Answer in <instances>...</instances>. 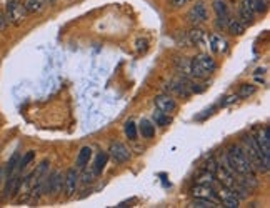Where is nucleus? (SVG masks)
<instances>
[{"mask_svg": "<svg viewBox=\"0 0 270 208\" xmlns=\"http://www.w3.org/2000/svg\"><path fill=\"white\" fill-rule=\"evenodd\" d=\"M5 19L12 25H20L27 19V10L22 0H8L5 3Z\"/></svg>", "mask_w": 270, "mask_h": 208, "instance_id": "nucleus-4", "label": "nucleus"}, {"mask_svg": "<svg viewBox=\"0 0 270 208\" xmlns=\"http://www.w3.org/2000/svg\"><path fill=\"white\" fill-rule=\"evenodd\" d=\"M154 103L155 107H157V110L163 112V114H172L177 108V103L170 95H157V97L154 98Z\"/></svg>", "mask_w": 270, "mask_h": 208, "instance_id": "nucleus-12", "label": "nucleus"}, {"mask_svg": "<svg viewBox=\"0 0 270 208\" xmlns=\"http://www.w3.org/2000/svg\"><path fill=\"white\" fill-rule=\"evenodd\" d=\"M62 187H63V177L60 171H52L42 182V192L50 197H57L62 192Z\"/></svg>", "mask_w": 270, "mask_h": 208, "instance_id": "nucleus-5", "label": "nucleus"}, {"mask_svg": "<svg viewBox=\"0 0 270 208\" xmlns=\"http://www.w3.org/2000/svg\"><path fill=\"white\" fill-rule=\"evenodd\" d=\"M252 93H255V87L254 85H242L240 90H239V97L240 98H247V97H250Z\"/></svg>", "mask_w": 270, "mask_h": 208, "instance_id": "nucleus-28", "label": "nucleus"}, {"mask_svg": "<svg viewBox=\"0 0 270 208\" xmlns=\"http://www.w3.org/2000/svg\"><path fill=\"white\" fill-rule=\"evenodd\" d=\"M239 13H240L242 24H252V22H254L255 10L252 8L250 0H242V2H240V8H239Z\"/></svg>", "mask_w": 270, "mask_h": 208, "instance_id": "nucleus-16", "label": "nucleus"}, {"mask_svg": "<svg viewBox=\"0 0 270 208\" xmlns=\"http://www.w3.org/2000/svg\"><path fill=\"white\" fill-rule=\"evenodd\" d=\"M215 175H217V178H218V182H220L223 187H227V188H233L237 185L235 182V173H232L230 170L227 168V166H222V165H218L215 166V171H214Z\"/></svg>", "mask_w": 270, "mask_h": 208, "instance_id": "nucleus-10", "label": "nucleus"}, {"mask_svg": "<svg viewBox=\"0 0 270 208\" xmlns=\"http://www.w3.org/2000/svg\"><path fill=\"white\" fill-rule=\"evenodd\" d=\"M255 143H257L259 148H260V152H262L265 164L270 165V137H269V126H264V128L259 130L257 137H255Z\"/></svg>", "mask_w": 270, "mask_h": 208, "instance_id": "nucleus-6", "label": "nucleus"}, {"mask_svg": "<svg viewBox=\"0 0 270 208\" xmlns=\"http://www.w3.org/2000/svg\"><path fill=\"white\" fill-rule=\"evenodd\" d=\"M34 158H35V152H27L25 155L19 160V168H17V170H19V171L25 170V168H27V165H29L30 162L34 160Z\"/></svg>", "mask_w": 270, "mask_h": 208, "instance_id": "nucleus-25", "label": "nucleus"}, {"mask_svg": "<svg viewBox=\"0 0 270 208\" xmlns=\"http://www.w3.org/2000/svg\"><path fill=\"white\" fill-rule=\"evenodd\" d=\"M215 207H217V202L205 200V198H194L189 203V208H215Z\"/></svg>", "mask_w": 270, "mask_h": 208, "instance_id": "nucleus-23", "label": "nucleus"}, {"mask_svg": "<svg viewBox=\"0 0 270 208\" xmlns=\"http://www.w3.org/2000/svg\"><path fill=\"white\" fill-rule=\"evenodd\" d=\"M217 69L214 58L209 55H199L190 60V75L195 79H207Z\"/></svg>", "mask_w": 270, "mask_h": 208, "instance_id": "nucleus-3", "label": "nucleus"}, {"mask_svg": "<svg viewBox=\"0 0 270 208\" xmlns=\"http://www.w3.org/2000/svg\"><path fill=\"white\" fill-rule=\"evenodd\" d=\"M197 182H199V183H204V185H214V182H215V177H214V173H212V171L205 170L204 173L200 175L199 178H197Z\"/></svg>", "mask_w": 270, "mask_h": 208, "instance_id": "nucleus-26", "label": "nucleus"}, {"mask_svg": "<svg viewBox=\"0 0 270 208\" xmlns=\"http://www.w3.org/2000/svg\"><path fill=\"white\" fill-rule=\"evenodd\" d=\"M47 170H49V160L40 162V164L37 165V168H35V170L29 175V177L25 178V183L29 185L30 188L34 187V185L40 183V182H42V180L45 178V175H47Z\"/></svg>", "mask_w": 270, "mask_h": 208, "instance_id": "nucleus-8", "label": "nucleus"}, {"mask_svg": "<svg viewBox=\"0 0 270 208\" xmlns=\"http://www.w3.org/2000/svg\"><path fill=\"white\" fill-rule=\"evenodd\" d=\"M22 3H24L27 13H39L45 7L44 0H24Z\"/></svg>", "mask_w": 270, "mask_h": 208, "instance_id": "nucleus-21", "label": "nucleus"}, {"mask_svg": "<svg viewBox=\"0 0 270 208\" xmlns=\"http://www.w3.org/2000/svg\"><path fill=\"white\" fill-rule=\"evenodd\" d=\"M5 25H7V19H5V15H3V13L0 12V30L5 29Z\"/></svg>", "mask_w": 270, "mask_h": 208, "instance_id": "nucleus-31", "label": "nucleus"}, {"mask_svg": "<svg viewBox=\"0 0 270 208\" xmlns=\"http://www.w3.org/2000/svg\"><path fill=\"white\" fill-rule=\"evenodd\" d=\"M218 197H220L222 205L225 208H237L239 207V197L232 192V188L223 187L220 192H218Z\"/></svg>", "mask_w": 270, "mask_h": 208, "instance_id": "nucleus-15", "label": "nucleus"}, {"mask_svg": "<svg viewBox=\"0 0 270 208\" xmlns=\"http://www.w3.org/2000/svg\"><path fill=\"white\" fill-rule=\"evenodd\" d=\"M107 160H108V155L104 152H100L97 157H95V162H94V175L97 177L100 175L105 168V165H107Z\"/></svg>", "mask_w": 270, "mask_h": 208, "instance_id": "nucleus-19", "label": "nucleus"}, {"mask_svg": "<svg viewBox=\"0 0 270 208\" xmlns=\"http://www.w3.org/2000/svg\"><path fill=\"white\" fill-rule=\"evenodd\" d=\"M212 7H214L215 15H217V27H222L223 29L228 20V8L225 5V2H223V0H214Z\"/></svg>", "mask_w": 270, "mask_h": 208, "instance_id": "nucleus-14", "label": "nucleus"}, {"mask_svg": "<svg viewBox=\"0 0 270 208\" xmlns=\"http://www.w3.org/2000/svg\"><path fill=\"white\" fill-rule=\"evenodd\" d=\"M139 130H140V135L144 138H152L154 135H155V125L150 120H145V119L142 120Z\"/></svg>", "mask_w": 270, "mask_h": 208, "instance_id": "nucleus-20", "label": "nucleus"}, {"mask_svg": "<svg viewBox=\"0 0 270 208\" xmlns=\"http://www.w3.org/2000/svg\"><path fill=\"white\" fill-rule=\"evenodd\" d=\"M137 50L139 52L147 50V40H139V42H137Z\"/></svg>", "mask_w": 270, "mask_h": 208, "instance_id": "nucleus-30", "label": "nucleus"}, {"mask_svg": "<svg viewBox=\"0 0 270 208\" xmlns=\"http://www.w3.org/2000/svg\"><path fill=\"white\" fill-rule=\"evenodd\" d=\"M187 19H189L192 25L204 24V22L207 20V10H205L204 3H195L189 10V13H187Z\"/></svg>", "mask_w": 270, "mask_h": 208, "instance_id": "nucleus-11", "label": "nucleus"}, {"mask_svg": "<svg viewBox=\"0 0 270 208\" xmlns=\"http://www.w3.org/2000/svg\"><path fill=\"white\" fill-rule=\"evenodd\" d=\"M170 2H172L173 7H182L187 2V0H170Z\"/></svg>", "mask_w": 270, "mask_h": 208, "instance_id": "nucleus-32", "label": "nucleus"}, {"mask_svg": "<svg viewBox=\"0 0 270 208\" xmlns=\"http://www.w3.org/2000/svg\"><path fill=\"white\" fill-rule=\"evenodd\" d=\"M108 157L112 158L115 164H125L130 158V152L127 150V147L120 142H113L108 147Z\"/></svg>", "mask_w": 270, "mask_h": 208, "instance_id": "nucleus-7", "label": "nucleus"}, {"mask_svg": "<svg viewBox=\"0 0 270 208\" xmlns=\"http://www.w3.org/2000/svg\"><path fill=\"white\" fill-rule=\"evenodd\" d=\"M227 29L232 35H242L245 32V24H242L240 20H235V19H228Z\"/></svg>", "mask_w": 270, "mask_h": 208, "instance_id": "nucleus-22", "label": "nucleus"}, {"mask_svg": "<svg viewBox=\"0 0 270 208\" xmlns=\"http://www.w3.org/2000/svg\"><path fill=\"white\" fill-rule=\"evenodd\" d=\"M90 158H92V148H90V147H82L79 155H77L75 166H77V168H85V166L89 165Z\"/></svg>", "mask_w": 270, "mask_h": 208, "instance_id": "nucleus-18", "label": "nucleus"}, {"mask_svg": "<svg viewBox=\"0 0 270 208\" xmlns=\"http://www.w3.org/2000/svg\"><path fill=\"white\" fill-rule=\"evenodd\" d=\"M125 135L130 140H135L137 138V126H135L134 122H127V124H125Z\"/></svg>", "mask_w": 270, "mask_h": 208, "instance_id": "nucleus-29", "label": "nucleus"}, {"mask_svg": "<svg viewBox=\"0 0 270 208\" xmlns=\"http://www.w3.org/2000/svg\"><path fill=\"white\" fill-rule=\"evenodd\" d=\"M47 2H49V3H55L57 0H47Z\"/></svg>", "mask_w": 270, "mask_h": 208, "instance_id": "nucleus-34", "label": "nucleus"}, {"mask_svg": "<svg viewBox=\"0 0 270 208\" xmlns=\"http://www.w3.org/2000/svg\"><path fill=\"white\" fill-rule=\"evenodd\" d=\"M19 160H20V153L15 152L10 157V160L7 162V166L3 168V178L10 180L13 177V173H15V171H19V170H17V168H19Z\"/></svg>", "mask_w": 270, "mask_h": 208, "instance_id": "nucleus-17", "label": "nucleus"}, {"mask_svg": "<svg viewBox=\"0 0 270 208\" xmlns=\"http://www.w3.org/2000/svg\"><path fill=\"white\" fill-rule=\"evenodd\" d=\"M242 142H244V148H242V150H244V153L247 155V158H249L252 168H254V170H259V171H269L270 165L265 164L262 152H260L259 145L255 143V138H254V137H250V135H249V137H244V138H242Z\"/></svg>", "mask_w": 270, "mask_h": 208, "instance_id": "nucleus-2", "label": "nucleus"}, {"mask_svg": "<svg viewBox=\"0 0 270 208\" xmlns=\"http://www.w3.org/2000/svg\"><path fill=\"white\" fill-rule=\"evenodd\" d=\"M227 168L237 175H254V168H252L249 158L237 145H232L227 150Z\"/></svg>", "mask_w": 270, "mask_h": 208, "instance_id": "nucleus-1", "label": "nucleus"}, {"mask_svg": "<svg viewBox=\"0 0 270 208\" xmlns=\"http://www.w3.org/2000/svg\"><path fill=\"white\" fill-rule=\"evenodd\" d=\"M192 195L194 198H205V200H212V202H217V193L212 185H204V183H199L192 188Z\"/></svg>", "mask_w": 270, "mask_h": 208, "instance_id": "nucleus-13", "label": "nucleus"}, {"mask_svg": "<svg viewBox=\"0 0 270 208\" xmlns=\"http://www.w3.org/2000/svg\"><path fill=\"white\" fill-rule=\"evenodd\" d=\"M154 122H155V125H159V126H165L168 125V122H170V119H168V114H163V112H154Z\"/></svg>", "mask_w": 270, "mask_h": 208, "instance_id": "nucleus-24", "label": "nucleus"}, {"mask_svg": "<svg viewBox=\"0 0 270 208\" xmlns=\"http://www.w3.org/2000/svg\"><path fill=\"white\" fill-rule=\"evenodd\" d=\"M77 185H79V171L75 168H68L65 177H63V188H65V195L68 198L75 193Z\"/></svg>", "mask_w": 270, "mask_h": 208, "instance_id": "nucleus-9", "label": "nucleus"}, {"mask_svg": "<svg viewBox=\"0 0 270 208\" xmlns=\"http://www.w3.org/2000/svg\"><path fill=\"white\" fill-rule=\"evenodd\" d=\"M250 3L255 12H265L269 5V0H250Z\"/></svg>", "mask_w": 270, "mask_h": 208, "instance_id": "nucleus-27", "label": "nucleus"}, {"mask_svg": "<svg viewBox=\"0 0 270 208\" xmlns=\"http://www.w3.org/2000/svg\"><path fill=\"white\" fill-rule=\"evenodd\" d=\"M3 180V166H0V183H2Z\"/></svg>", "mask_w": 270, "mask_h": 208, "instance_id": "nucleus-33", "label": "nucleus"}]
</instances>
